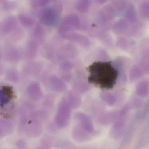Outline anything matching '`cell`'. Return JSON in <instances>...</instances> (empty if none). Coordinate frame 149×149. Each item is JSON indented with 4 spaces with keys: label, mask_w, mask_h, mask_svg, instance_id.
<instances>
[{
    "label": "cell",
    "mask_w": 149,
    "mask_h": 149,
    "mask_svg": "<svg viewBox=\"0 0 149 149\" xmlns=\"http://www.w3.org/2000/svg\"><path fill=\"white\" fill-rule=\"evenodd\" d=\"M88 71L89 82L102 88L110 89L116 82L118 73L110 62L95 63L89 67Z\"/></svg>",
    "instance_id": "6da1fadb"
},
{
    "label": "cell",
    "mask_w": 149,
    "mask_h": 149,
    "mask_svg": "<svg viewBox=\"0 0 149 149\" xmlns=\"http://www.w3.org/2000/svg\"><path fill=\"white\" fill-rule=\"evenodd\" d=\"M63 103L59 108L56 117V122L58 125L63 126L67 123L69 116V111L68 105Z\"/></svg>",
    "instance_id": "7a4b0ae2"
},
{
    "label": "cell",
    "mask_w": 149,
    "mask_h": 149,
    "mask_svg": "<svg viewBox=\"0 0 149 149\" xmlns=\"http://www.w3.org/2000/svg\"><path fill=\"white\" fill-rule=\"evenodd\" d=\"M12 90L6 87H4L1 90V104H6L12 98Z\"/></svg>",
    "instance_id": "3957f363"
}]
</instances>
